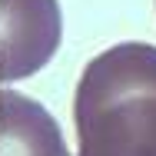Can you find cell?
<instances>
[{
    "instance_id": "7a4b0ae2",
    "label": "cell",
    "mask_w": 156,
    "mask_h": 156,
    "mask_svg": "<svg viewBox=\"0 0 156 156\" xmlns=\"http://www.w3.org/2000/svg\"><path fill=\"white\" fill-rule=\"evenodd\" d=\"M57 0H0V80H27L60 50Z\"/></svg>"
},
{
    "instance_id": "6da1fadb",
    "label": "cell",
    "mask_w": 156,
    "mask_h": 156,
    "mask_svg": "<svg viewBox=\"0 0 156 156\" xmlns=\"http://www.w3.org/2000/svg\"><path fill=\"white\" fill-rule=\"evenodd\" d=\"M76 156H156V47L116 43L83 66L76 96Z\"/></svg>"
},
{
    "instance_id": "3957f363",
    "label": "cell",
    "mask_w": 156,
    "mask_h": 156,
    "mask_svg": "<svg viewBox=\"0 0 156 156\" xmlns=\"http://www.w3.org/2000/svg\"><path fill=\"white\" fill-rule=\"evenodd\" d=\"M0 156H70L57 120L30 96L0 90Z\"/></svg>"
}]
</instances>
